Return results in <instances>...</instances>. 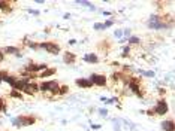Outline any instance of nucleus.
<instances>
[{
  "instance_id": "nucleus-1",
  "label": "nucleus",
  "mask_w": 175,
  "mask_h": 131,
  "mask_svg": "<svg viewBox=\"0 0 175 131\" xmlns=\"http://www.w3.org/2000/svg\"><path fill=\"white\" fill-rule=\"evenodd\" d=\"M147 26L151 30H162V29L171 27V24L166 23L165 17H160V15H151L150 20H148V23H147Z\"/></svg>"
},
{
  "instance_id": "nucleus-2",
  "label": "nucleus",
  "mask_w": 175,
  "mask_h": 131,
  "mask_svg": "<svg viewBox=\"0 0 175 131\" xmlns=\"http://www.w3.org/2000/svg\"><path fill=\"white\" fill-rule=\"evenodd\" d=\"M58 88H60V83H58L55 79L44 81L42 83H39V91H42V92H49L51 95H58Z\"/></svg>"
},
{
  "instance_id": "nucleus-3",
  "label": "nucleus",
  "mask_w": 175,
  "mask_h": 131,
  "mask_svg": "<svg viewBox=\"0 0 175 131\" xmlns=\"http://www.w3.org/2000/svg\"><path fill=\"white\" fill-rule=\"evenodd\" d=\"M38 119L33 116V115H21L18 118H14L12 119V125L20 128V127H29V125H33Z\"/></svg>"
},
{
  "instance_id": "nucleus-4",
  "label": "nucleus",
  "mask_w": 175,
  "mask_h": 131,
  "mask_svg": "<svg viewBox=\"0 0 175 131\" xmlns=\"http://www.w3.org/2000/svg\"><path fill=\"white\" fill-rule=\"evenodd\" d=\"M38 46L42 48V49H45V51H47L48 54H51V55H57V54L61 52L60 45L55 43V42H41V43H38Z\"/></svg>"
},
{
  "instance_id": "nucleus-5",
  "label": "nucleus",
  "mask_w": 175,
  "mask_h": 131,
  "mask_svg": "<svg viewBox=\"0 0 175 131\" xmlns=\"http://www.w3.org/2000/svg\"><path fill=\"white\" fill-rule=\"evenodd\" d=\"M89 81H90L93 85L100 86V88H103V86L108 85V78H106L105 75H100V73H93V75L89 78Z\"/></svg>"
},
{
  "instance_id": "nucleus-6",
  "label": "nucleus",
  "mask_w": 175,
  "mask_h": 131,
  "mask_svg": "<svg viewBox=\"0 0 175 131\" xmlns=\"http://www.w3.org/2000/svg\"><path fill=\"white\" fill-rule=\"evenodd\" d=\"M153 112H154V115H157V116H165V115L169 112V106H168V103H166L163 98H160V100L156 103V106L153 107Z\"/></svg>"
},
{
  "instance_id": "nucleus-7",
  "label": "nucleus",
  "mask_w": 175,
  "mask_h": 131,
  "mask_svg": "<svg viewBox=\"0 0 175 131\" xmlns=\"http://www.w3.org/2000/svg\"><path fill=\"white\" fill-rule=\"evenodd\" d=\"M38 92H39V83L36 82H29L23 89V94H27V95H35Z\"/></svg>"
},
{
  "instance_id": "nucleus-8",
  "label": "nucleus",
  "mask_w": 175,
  "mask_h": 131,
  "mask_svg": "<svg viewBox=\"0 0 175 131\" xmlns=\"http://www.w3.org/2000/svg\"><path fill=\"white\" fill-rule=\"evenodd\" d=\"M75 83H76L79 88H84V89H89V88H92V86H93V83H92L89 79H85V78H79V79H76V81H75Z\"/></svg>"
},
{
  "instance_id": "nucleus-9",
  "label": "nucleus",
  "mask_w": 175,
  "mask_h": 131,
  "mask_svg": "<svg viewBox=\"0 0 175 131\" xmlns=\"http://www.w3.org/2000/svg\"><path fill=\"white\" fill-rule=\"evenodd\" d=\"M3 51V54H11V55H17V57H23V54H21V51H20V48L18 46H6L5 49H2Z\"/></svg>"
},
{
  "instance_id": "nucleus-10",
  "label": "nucleus",
  "mask_w": 175,
  "mask_h": 131,
  "mask_svg": "<svg viewBox=\"0 0 175 131\" xmlns=\"http://www.w3.org/2000/svg\"><path fill=\"white\" fill-rule=\"evenodd\" d=\"M162 130L163 131H175V124L172 119H165L162 122Z\"/></svg>"
},
{
  "instance_id": "nucleus-11",
  "label": "nucleus",
  "mask_w": 175,
  "mask_h": 131,
  "mask_svg": "<svg viewBox=\"0 0 175 131\" xmlns=\"http://www.w3.org/2000/svg\"><path fill=\"white\" fill-rule=\"evenodd\" d=\"M84 61L85 63H90V64H96V63H99V57L96 54L90 52V54H85L84 55Z\"/></svg>"
},
{
  "instance_id": "nucleus-12",
  "label": "nucleus",
  "mask_w": 175,
  "mask_h": 131,
  "mask_svg": "<svg viewBox=\"0 0 175 131\" xmlns=\"http://www.w3.org/2000/svg\"><path fill=\"white\" fill-rule=\"evenodd\" d=\"M63 61L66 63V64H75L76 63V55L75 54H72V52H66L64 55H63Z\"/></svg>"
},
{
  "instance_id": "nucleus-13",
  "label": "nucleus",
  "mask_w": 175,
  "mask_h": 131,
  "mask_svg": "<svg viewBox=\"0 0 175 131\" xmlns=\"http://www.w3.org/2000/svg\"><path fill=\"white\" fill-rule=\"evenodd\" d=\"M55 72H57L55 69H49V67H48L47 70H44V72H41V73H39V78H42V79H45V78H51V76H54V75H55Z\"/></svg>"
},
{
  "instance_id": "nucleus-14",
  "label": "nucleus",
  "mask_w": 175,
  "mask_h": 131,
  "mask_svg": "<svg viewBox=\"0 0 175 131\" xmlns=\"http://www.w3.org/2000/svg\"><path fill=\"white\" fill-rule=\"evenodd\" d=\"M0 11H3L5 14L11 12V11H12L11 3H9V2H5V0H0Z\"/></svg>"
},
{
  "instance_id": "nucleus-15",
  "label": "nucleus",
  "mask_w": 175,
  "mask_h": 131,
  "mask_svg": "<svg viewBox=\"0 0 175 131\" xmlns=\"http://www.w3.org/2000/svg\"><path fill=\"white\" fill-rule=\"evenodd\" d=\"M121 76H123V72H114V73L111 75V81H112V83L115 85V83L121 82Z\"/></svg>"
},
{
  "instance_id": "nucleus-16",
  "label": "nucleus",
  "mask_w": 175,
  "mask_h": 131,
  "mask_svg": "<svg viewBox=\"0 0 175 131\" xmlns=\"http://www.w3.org/2000/svg\"><path fill=\"white\" fill-rule=\"evenodd\" d=\"M75 3H76V5H81V6H87V8H90L92 11H96L95 5H93V3H90V2H85V0H76Z\"/></svg>"
},
{
  "instance_id": "nucleus-17",
  "label": "nucleus",
  "mask_w": 175,
  "mask_h": 131,
  "mask_svg": "<svg viewBox=\"0 0 175 131\" xmlns=\"http://www.w3.org/2000/svg\"><path fill=\"white\" fill-rule=\"evenodd\" d=\"M2 81H3V82H6V83H9L11 86H14V85H15V81H17V76L8 75V76H5V78H3Z\"/></svg>"
},
{
  "instance_id": "nucleus-18",
  "label": "nucleus",
  "mask_w": 175,
  "mask_h": 131,
  "mask_svg": "<svg viewBox=\"0 0 175 131\" xmlns=\"http://www.w3.org/2000/svg\"><path fill=\"white\" fill-rule=\"evenodd\" d=\"M9 97H11V98H18V100H23V92L12 89V91L9 92Z\"/></svg>"
},
{
  "instance_id": "nucleus-19",
  "label": "nucleus",
  "mask_w": 175,
  "mask_h": 131,
  "mask_svg": "<svg viewBox=\"0 0 175 131\" xmlns=\"http://www.w3.org/2000/svg\"><path fill=\"white\" fill-rule=\"evenodd\" d=\"M127 42H129V45H139L141 39L136 36H130V37H127Z\"/></svg>"
},
{
  "instance_id": "nucleus-20",
  "label": "nucleus",
  "mask_w": 175,
  "mask_h": 131,
  "mask_svg": "<svg viewBox=\"0 0 175 131\" xmlns=\"http://www.w3.org/2000/svg\"><path fill=\"white\" fill-rule=\"evenodd\" d=\"M69 92V86L67 85H60L58 88V95H66Z\"/></svg>"
},
{
  "instance_id": "nucleus-21",
  "label": "nucleus",
  "mask_w": 175,
  "mask_h": 131,
  "mask_svg": "<svg viewBox=\"0 0 175 131\" xmlns=\"http://www.w3.org/2000/svg\"><path fill=\"white\" fill-rule=\"evenodd\" d=\"M130 52H132V48H130V45H127V46H124V48H123V54H121V57L127 58V57L130 55Z\"/></svg>"
},
{
  "instance_id": "nucleus-22",
  "label": "nucleus",
  "mask_w": 175,
  "mask_h": 131,
  "mask_svg": "<svg viewBox=\"0 0 175 131\" xmlns=\"http://www.w3.org/2000/svg\"><path fill=\"white\" fill-rule=\"evenodd\" d=\"M0 112H3V113H6V112H8L6 101H5V98H2V97H0Z\"/></svg>"
},
{
  "instance_id": "nucleus-23",
  "label": "nucleus",
  "mask_w": 175,
  "mask_h": 131,
  "mask_svg": "<svg viewBox=\"0 0 175 131\" xmlns=\"http://www.w3.org/2000/svg\"><path fill=\"white\" fill-rule=\"evenodd\" d=\"M141 75H142V76H147V78H154V76H156V73H154V72H151V70H150V72H144V70H141Z\"/></svg>"
},
{
  "instance_id": "nucleus-24",
  "label": "nucleus",
  "mask_w": 175,
  "mask_h": 131,
  "mask_svg": "<svg viewBox=\"0 0 175 131\" xmlns=\"http://www.w3.org/2000/svg\"><path fill=\"white\" fill-rule=\"evenodd\" d=\"M114 26V20H108V21H105L103 23V27H105V30L108 29V27H112Z\"/></svg>"
},
{
  "instance_id": "nucleus-25",
  "label": "nucleus",
  "mask_w": 175,
  "mask_h": 131,
  "mask_svg": "<svg viewBox=\"0 0 175 131\" xmlns=\"http://www.w3.org/2000/svg\"><path fill=\"white\" fill-rule=\"evenodd\" d=\"M93 29H95V30H105V27H103L102 23H96V24L93 26Z\"/></svg>"
},
{
  "instance_id": "nucleus-26",
  "label": "nucleus",
  "mask_w": 175,
  "mask_h": 131,
  "mask_svg": "<svg viewBox=\"0 0 175 131\" xmlns=\"http://www.w3.org/2000/svg\"><path fill=\"white\" fill-rule=\"evenodd\" d=\"M114 36H115L117 39H121V37H123V30H115V31H114Z\"/></svg>"
},
{
  "instance_id": "nucleus-27",
  "label": "nucleus",
  "mask_w": 175,
  "mask_h": 131,
  "mask_svg": "<svg viewBox=\"0 0 175 131\" xmlns=\"http://www.w3.org/2000/svg\"><path fill=\"white\" fill-rule=\"evenodd\" d=\"M27 45H29V48H32V49H38L39 46H38V43H35V42H26Z\"/></svg>"
},
{
  "instance_id": "nucleus-28",
  "label": "nucleus",
  "mask_w": 175,
  "mask_h": 131,
  "mask_svg": "<svg viewBox=\"0 0 175 131\" xmlns=\"http://www.w3.org/2000/svg\"><path fill=\"white\" fill-rule=\"evenodd\" d=\"M99 115L100 116H106L108 115V110L106 109H99Z\"/></svg>"
},
{
  "instance_id": "nucleus-29",
  "label": "nucleus",
  "mask_w": 175,
  "mask_h": 131,
  "mask_svg": "<svg viewBox=\"0 0 175 131\" xmlns=\"http://www.w3.org/2000/svg\"><path fill=\"white\" fill-rule=\"evenodd\" d=\"M123 36H126V37H130V30H129V29L123 30Z\"/></svg>"
},
{
  "instance_id": "nucleus-30",
  "label": "nucleus",
  "mask_w": 175,
  "mask_h": 131,
  "mask_svg": "<svg viewBox=\"0 0 175 131\" xmlns=\"http://www.w3.org/2000/svg\"><path fill=\"white\" fill-rule=\"evenodd\" d=\"M5 61V54H3V51L0 49V63H3Z\"/></svg>"
},
{
  "instance_id": "nucleus-31",
  "label": "nucleus",
  "mask_w": 175,
  "mask_h": 131,
  "mask_svg": "<svg viewBox=\"0 0 175 131\" xmlns=\"http://www.w3.org/2000/svg\"><path fill=\"white\" fill-rule=\"evenodd\" d=\"M29 12L33 14V15H39V11H35V9H29Z\"/></svg>"
},
{
  "instance_id": "nucleus-32",
  "label": "nucleus",
  "mask_w": 175,
  "mask_h": 131,
  "mask_svg": "<svg viewBox=\"0 0 175 131\" xmlns=\"http://www.w3.org/2000/svg\"><path fill=\"white\" fill-rule=\"evenodd\" d=\"M159 94H160V95H165V94H166V89H163V88H159Z\"/></svg>"
},
{
  "instance_id": "nucleus-33",
  "label": "nucleus",
  "mask_w": 175,
  "mask_h": 131,
  "mask_svg": "<svg viewBox=\"0 0 175 131\" xmlns=\"http://www.w3.org/2000/svg\"><path fill=\"white\" fill-rule=\"evenodd\" d=\"M67 43H69V45H75V43H76V40H75V39H69V42H67Z\"/></svg>"
},
{
  "instance_id": "nucleus-34",
  "label": "nucleus",
  "mask_w": 175,
  "mask_h": 131,
  "mask_svg": "<svg viewBox=\"0 0 175 131\" xmlns=\"http://www.w3.org/2000/svg\"><path fill=\"white\" fill-rule=\"evenodd\" d=\"M103 15H105V17H111L112 14H111V12H108V11H103Z\"/></svg>"
},
{
  "instance_id": "nucleus-35",
  "label": "nucleus",
  "mask_w": 175,
  "mask_h": 131,
  "mask_svg": "<svg viewBox=\"0 0 175 131\" xmlns=\"http://www.w3.org/2000/svg\"><path fill=\"white\" fill-rule=\"evenodd\" d=\"M147 115H150V116H154V112H153V109H150V110L147 112Z\"/></svg>"
},
{
  "instance_id": "nucleus-36",
  "label": "nucleus",
  "mask_w": 175,
  "mask_h": 131,
  "mask_svg": "<svg viewBox=\"0 0 175 131\" xmlns=\"http://www.w3.org/2000/svg\"><path fill=\"white\" fill-rule=\"evenodd\" d=\"M92 128H93V130H99V128H100V125H97V124H95V125H92Z\"/></svg>"
},
{
  "instance_id": "nucleus-37",
  "label": "nucleus",
  "mask_w": 175,
  "mask_h": 131,
  "mask_svg": "<svg viewBox=\"0 0 175 131\" xmlns=\"http://www.w3.org/2000/svg\"><path fill=\"white\" fill-rule=\"evenodd\" d=\"M100 101H103V103H108V98H106V97H100Z\"/></svg>"
},
{
  "instance_id": "nucleus-38",
  "label": "nucleus",
  "mask_w": 175,
  "mask_h": 131,
  "mask_svg": "<svg viewBox=\"0 0 175 131\" xmlns=\"http://www.w3.org/2000/svg\"><path fill=\"white\" fill-rule=\"evenodd\" d=\"M36 3H39V5H44V3H45V0H36Z\"/></svg>"
},
{
  "instance_id": "nucleus-39",
  "label": "nucleus",
  "mask_w": 175,
  "mask_h": 131,
  "mask_svg": "<svg viewBox=\"0 0 175 131\" xmlns=\"http://www.w3.org/2000/svg\"><path fill=\"white\" fill-rule=\"evenodd\" d=\"M63 18H64V20H69V18H70V14H64V17H63Z\"/></svg>"
}]
</instances>
